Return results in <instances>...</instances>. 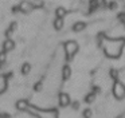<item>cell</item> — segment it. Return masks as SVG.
Segmentation results:
<instances>
[{
  "label": "cell",
  "instance_id": "6da1fadb",
  "mask_svg": "<svg viewBox=\"0 0 125 118\" xmlns=\"http://www.w3.org/2000/svg\"><path fill=\"white\" fill-rule=\"evenodd\" d=\"M100 43L108 58H118L125 46V38H108L105 35L100 38Z\"/></svg>",
  "mask_w": 125,
  "mask_h": 118
},
{
  "label": "cell",
  "instance_id": "7a4b0ae2",
  "mask_svg": "<svg viewBox=\"0 0 125 118\" xmlns=\"http://www.w3.org/2000/svg\"><path fill=\"white\" fill-rule=\"evenodd\" d=\"M78 43L74 42V40H69V42L65 43V52H66V56L67 59H71L77 52H78Z\"/></svg>",
  "mask_w": 125,
  "mask_h": 118
},
{
  "label": "cell",
  "instance_id": "3957f363",
  "mask_svg": "<svg viewBox=\"0 0 125 118\" xmlns=\"http://www.w3.org/2000/svg\"><path fill=\"white\" fill-rule=\"evenodd\" d=\"M113 95L117 99H122L125 97V85L120 80H116L113 83Z\"/></svg>",
  "mask_w": 125,
  "mask_h": 118
},
{
  "label": "cell",
  "instance_id": "277c9868",
  "mask_svg": "<svg viewBox=\"0 0 125 118\" xmlns=\"http://www.w3.org/2000/svg\"><path fill=\"white\" fill-rule=\"evenodd\" d=\"M70 102H71V99H70V95H69V94H66V93H61L59 94V105L62 107L69 106Z\"/></svg>",
  "mask_w": 125,
  "mask_h": 118
},
{
  "label": "cell",
  "instance_id": "5b68a950",
  "mask_svg": "<svg viewBox=\"0 0 125 118\" xmlns=\"http://www.w3.org/2000/svg\"><path fill=\"white\" fill-rule=\"evenodd\" d=\"M15 47V42L12 39H6L3 43V52H8V51L14 50Z\"/></svg>",
  "mask_w": 125,
  "mask_h": 118
},
{
  "label": "cell",
  "instance_id": "8992f818",
  "mask_svg": "<svg viewBox=\"0 0 125 118\" xmlns=\"http://www.w3.org/2000/svg\"><path fill=\"white\" fill-rule=\"evenodd\" d=\"M28 106H30V103H28L26 99H19V101L16 102V109L20 110V111H27Z\"/></svg>",
  "mask_w": 125,
  "mask_h": 118
},
{
  "label": "cell",
  "instance_id": "52a82bcc",
  "mask_svg": "<svg viewBox=\"0 0 125 118\" xmlns=\"http://www.w3.org/2000/svg\"><path fill=\"white\" fill-rule=\"evenodd\" d=\"M19 10L22 11V12H30L31 10H34V7H32V4H31V1H22L20 3V5H19Z\"/></svg>",
  "mask_w": 125,
  "mask_h": 118
},
{
  "label": "cell",
  "instance_id": "ba28073f",
  "mask_svg": "<svg viewBox=\"0 0 125 118\" xmlns=\"http://www.w3.org/2000/svg\"><path fill=\"white\" fill-rule=\"evenodd\" d=\"M70 77H71V69L69 66H63V69H62V78H63V80H67Z\"/></svg>",
  "mask_w": 125,
  "mask_h": 118
},
{
  "label": "cell",
  "instance_id": "9c48e42d",
  "mask_svg": "<svg viewBox=\"0 0 125 118\" xmlns=\"http://www.w3.org/2000/svg\"><path fill=\"white\" fill-rule=\"evenodd\" d=\"M85 27H86V24H85L83 21H77V23L73 26V31L74 32H79V31H82V30H85Z\"/></svg>",
  "mask_w": 125,
  "mask_h": 118
},
{
  "label": "cell",
  "instance_id": "30bf717a",
  "mask_svg": "<svg viewBox=\"0 0 125 118\" xmlns=\"http://www.w3.org/2000/svg\"><path fill=\"white\" fill-rule=\"evenodd\" d=\"M55 13H57V18L63 19V18H65V15H66V10L63 7H58L57 11H55Z\"/></svg>",
  "mask_w": 125,
  "mask_h": 118
},
{
  "label": "cell",
  "instance_id": "8fae6325",
  "mask_svg": "<svg viewBox=\"0 0 125 118\" xmlns=\"http://www.w3.org/2000/svg\"><path fill=\"white\" fill-rule=\"evenodd\" d=\"M62 27H63V19L55 18V20H54V28L55 30H61Z\"/></svg>",
  "mask_w": 125,
  "mask_h": 118
},
{
  "label": "cell",
  "instance_id": "7c38bea8",
  "mask_svg": "<svg viewBox=\"0 0 125 118\" xmlns=\"http://www.w3.org/2000/svg\"><path fill=\"white\" fill-rule=\"evenodd\" d=\"M30 71H31V64L30 63H24V64H23V67H22V74L23 75H27Z\"/></svg>",
  "mask_w": 125,
  "mask_h": 118
},
{
  "label": "cell",
  "instance_id": "4fadbf2b",
  "mask_svg": "<svg viewBox=\"0 0 125 118\" xmlns=\"http://www.w3.org/2000/svg\"><path fill=\"white\" fill-rule=\"evenodd\" d=\"M6 86H7V80H6V78H4V77H0V93H1V91H4Z\"/></svg>",
  "mask_w": 125,
  "mask_h": 118
},
{
  "label": "cell",
  "instance_id": "5bb4252c",
  "mask_svg": "<svg viewBox=\"0 0 125 118\" xmlns=\"http://www.w3.org/2000/svg\"><path fill=\"white\" fill-rule=\"evenodd\" d=\"M110 78L116 82V80H118V71L117 70H114V69H112L110 70Z\"/></svg>",
  "mask_w": 125,
  "mask_h": 118
},
{
  "label": "cell",
  "instance_id": "9a60e30c",
  "mask_svg": "<svg viewBox=\"0 0 125 118\" xmlns=\"http://www.w3.org/2000/svg\"><path fill=\"white\" fill-rule=\"evenodd\" d=\"M94 98H95V95L93 93H90L89 95H86V98H85V102H86V103H92L93 101H94Z\"/></svg>",
  "mask_w": 125,
  "mask_h": 118
},
{
  "label": "cell",
  "instance_id": "2e32d148",
  "mask_svg": "<svg viewBox=\"0 0 125 118\" xmlns=\"http://www.w3.org/2000/svg\"><path fill=\"white\" fill-rule=\"evenodd\" d=\"M6 59H7V55H6V52H0V66L1 64H4V62H6Z\"/></svg>",
  "mask_w": 125,
  "mask_h": 118
},
{
  "label": "cell",
  "instance_id": "e0dca14e",
  "mask_svg": "<svg viewBox=\"0 0 125 118\" xmlns=\"http://www.w3.org/2000/svg\"><path fill=\"white\" fill-rule=\"evenodd\" d=\"M31 4H32L34 8H41V7H43V1H32Z\"/></svg>",
  "mask_w": 125,
  "mask_h": 118
},
{
  "label": "cell",
  "instance_id": "ac0fdd59",
  "mask_svg": "<svg viewBox=\"0 0 125 118\" xmlns=\"http://www.w3.org/2000/svg\"><path fill=\"white\" fill-rule=\"evenodd\" d=\"M83 117L85 118H90V117H92V110H90V109L85 110V111H83Z\"/></svg>",
  "mask_w": 125,
  "mask_h": 118
},
{
  "label": "cell",
  "instance_id": "d6986e66",
  "mask_svg": "<svg viewBox=\"0 0 125 118\" xmlns=\"http://www.w3.org/2000/svg\"><path fill=\"white\" fill-rule=\"evenodd\" d=\"M116 7H117V4L114 1H109V8H110V10H114Z\"/></svg>",
  "mask_w": 125,
  "mask_h": 118
},
{
  "label": "cell",
  "instance_id": "ffe728a7",
  "mask_svg": "<svg viewBox=\"0 0 125 118\" xmlns=\"http://www.w3.org/2000/svg\"><path fill=\"white\" fill-rule=\"evenodd\" d=\"M120 19L122 20V23L125 24V15H120Z\"/></svg>",
  "mask_w": 125,
  "mask_h": 118
},
{
  "label": "cell",
  "instance_id": "44dd1931",
  "mask_svg": "<svg viewBox=\"0 0 125 118\" xmlns=\"http://www.w3.org/2000/svg\"><path fill=\"white\" fill-rule=\"evenodd\" d=\"M73 107H74V109H77V107H78V102H74V103H73Z\"/></svg>",
  "mask_w": 125,
  "mask_h": 118
},
{
  "label": "cell",
  "instance_id": "7402d4cb",
  "mask_svg": "<svg viewBox=\"0 0 125 118\" xmlns=\"http://www.w3.org/2000/svg\"><path fill=\"white\" fill-rule=\"evenodd\" d=\"M0 118H3V114H0Z\"/></svg>",
  "mask_w": 125,
  "mask_h": 118
}]
</instances>
